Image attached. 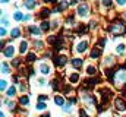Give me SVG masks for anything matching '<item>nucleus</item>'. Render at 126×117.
<instances>
[{"label":"nucleus","instance_id":"obj_19","mask_svg":"<svg viewBox=\"0 0 126 117\" xmlns=\"http://www.w3.org/2000/svg\"><path fill=\"white\" fill-rule=\"evenodd\" d=\"M48 15H50V10H48V9H43V10H41V13H40V18H43V19H44V18H47Z\"/></svg>","mask_w":126,"mask_h":117},{"label":"nucleus","instance_id":"obj_15","mask_svg":"<svg viewBox=\"0 0 126 117\" xmlns=\"http://www.w3.org/2000/svg\"><path fill=\"white\" fill-rule=\"evenodd\" d=\"M54 102H56L57 105H60V107H63V105H64V100H63V97H59V95L54 98Z\"/></svg>","mask_w":126,"mask_h":117},{"label":"nucleus","instance_id":"obj_18","mask_svg":"<svg viewBox=\"0 0 126 117\" xmlns=\"http://www.w3.org/2000/svg\"><path fill=\"white\" fill-rule=\"evenodd\" d=\"M98 56H100V50H98L97 47H94V48H93V51H91V57H93V58H97Z\"/></svg>","mask_w":126,"mask_h":117},{"label":"nucleus","instance_id":"obj_6","mask_svg":"<svg viewBox=\"0 0 126 117\" xmlns=\"http://www.w3.org/2000/svg\"><path fill=\"white\" fill-rule=\"evenodd\" d=\"M87 48H88V43H87V41H81V43L78 44V47H76V51H78V53H84Z\"/></svg>","mask_w":126,"mask_h":117},{"label":"nucleus","instance_id":"obj_2","mask_svg":"<svg viewBox=\"0 0 126 117\" xmlns=\"http://www.w3.org/2000/svg\"><path fill=\"white\" fill-rule=\"evenodd\" d=\"M110 32L111 34H114V35H120V34H125L126 32V28L123 24H113L111 27H110Z\"/></svg>","mask_w":126,"mask_h":117},{"label":"nucleus","instance_id":"obj_8","mask_svg":"<svg viewBox=\"0 0 126 117\" xmlns=\"http://www.w3.org/2000/svg\"><path fill=\"white\" fill-rule=\"evenodd\" d=\"M28 29H30V32H31L34 37H40V35H41V31L38 29V27H35V25H31Z\"/></svg>","mask_w":126,"mask_h":117},{"label":"nucleus","instance_id":"obj_44","mask_svg":"<svg viewBox=\"0 0 126 117\" xmlns=\"http://www.w3.org/2000/svg\"><path fill=\"white\" fill-rule=\"evenodd\" d=\"M50 1H53V3H54V1H57V0H50Z\"/></svg>","mask_w":126,"mask_h":117},{"label":"nucleus","instance_id":"obj_37","mask_svg":"<svg viewBox=\"0 0 126 117\" xmlns=\"http://www.w3.org/2000/svg\"><path fill=\"white\" fill-rule=\"evenodd\" d=\"M38 84H40L41 87H44V85H46V81H44V79H40V81H38Z\"/></svg>","mask_w":126,"mask_h":117},{"label":"nucleus","instance_id":"obj_36","mask_svg":"<svg viewBox=\"0 0 126 117\" xmlns=\"http://www.w3.org/2000/svg\"><path fill=\"white\" fill-rule=\"evenodd\" d=\"M79 114H81V117H88V116H87V113H85L84 110H81V111H79Z\"/></svg>","mask_w":126,"mask_h":117},{"label":"nucleus","instance_id":"obj_26","mask_svg":"<svg viewBox=\"0 0 126 117\" xmlns=\"http://www.w3.org/2000/svg\"><path fill=\"white\" fill-rule=\"evenodd\" d=\"M66 7H67V3H66V1H62V3L59 4V7H57V10H64Z\"/></svg>","mask_w":126,"mask_h":117},{"label":"nucleus","instance_id":"obj_42","mask_svg":"<svg viewBox=\"0 0 126 117\" xmlns=\"http://www.w3.org/2000/svg\"><path fill=\"white\" fill-rule=\"evenodd\" d=\"M1 3H7V0H1Z\"/></svg>","mask_w":126,"mask_h":117},{"label":"nucleus","instance_id":"obj_39","mask_svg":"<svg viewBox=\"0 0 126 117\" xmlns=\"http://www.w3.org/2000/svg\"><path fill=\"white\" fill-rule=\"evenodd\" d=\"M31 19V16L30 15H27V16H24V21H30Z\"/></svg>","mask_w":126,"mask_h":117},{"label":"nucleus","instance_id":"obj_29","mask_svg":"<svg viewBox=\"0 0 126 117\" xmlns=\"http://www.w3.org/2000/svg\"><path fill=\"white\" fill-rule=\"evenodd\" d=\"M70 105H72V102H69V104H64V105H63V110H64L66 113H69V111H70Z\"/></svg>","mask_w":126,"mask_h":117},{"label":"nucleus","instance_id":"obj_12","mask_svg":"<svg viewBox=\"0 0 126 117\" xmlns=\"http://www.w3.org/2000/svg\"><path fill=\"white\" fill-rule=\"evenodd\" d=\"M27 48H28V43H27V41H22L21 45H19V53H21V54H25Z\"/></svg>","mask_w":126,"mask_h":117},{"label":"nucleus","instance_id":"obj_32","mask_svg":"<svg viewBox=\"0 0 126 117\" xmlns=\"http://www.w3.org/2000/svg\"><path fill=\"white\" fill-rule=\"evenodd\" d=\"M85 31H87V27H85V25H81V27L78 28V32H85Z\"/></svg>","mask_w":126,"mask_h":117},{"label":"nucleus","instance_id":"obj_22","mask_svg":"<svg viewBox=\"0 0 126 117\" xmlns=\"http://www.w3.org/2000/svg\"><path fill=\"white\" fill-rule=\"evenodd\" d=\"M1 72H3V73H9V66H7V63H1Z\"/></svg>","mask_w":126,"mask_h":117},{"label":"nucleus","instance_id":"obj_27","mask_svg":"<svg viewBox=\"0 0 126 117\" xmlns=\"http://www.w3.org/2000/svg\"><path fill=\"white\" fill-rule=\"evenodd\" d=\"M87 72H88V75H94L97 70H95V67H93V66H88V70Z\"/></svg>","mask_w":126,"mask_h":117},{"label":"nucleus","instance_id":"obj_24","mask_svg":"<svg viewBox=\"0 0 126 117\" xmlns=\"http://www.w3.org/2000/svg\"><path fill=\"white\" fill-rule=\"evenodd\" d=\"M41 29H43V31H48V29H50V24H48V22H43V24H41Z\"/></svg>","mask_w":126,"mask_h":117},{"label":"nucleus","instance_id":"obj_14","mask_svg":"<svg viewBox=\"0 0 126 117\" xmlns=\"http://www.w3.org/2000/svg\"><path fill=\"white\" fill-rule=\"evenodd\" d=\"M35 6V0H25V7L27 9H34Z\"/></svg>","mask_w":126,"mask_h":117},{"label":"nucleus","instance_id":"obj_45","mask_svg":"<svg viewBox=\"0 0 126 117\" xmlns=\"http://www.w3.org/2000/svg\"><path fill=\"white\" fill-rule=\"evenodd\" d=\"M123 18H125V19H126V13H125V15H123Z\"/></svg>","mask_w":126,"mask_h":117},{"label":"nucleus","instance_id":"obj_30","mask_svg":"<svg viewBox=\"0 0 126 117\" xmlns=\"http://www.w3.org/2000/svg\"><path fill=\"white\" fill-rule=\"evenodd\" d=\"M27 58H28V61H34V60H35V54H34V53H30V54L27 56Z\"/></svg>","mask_w":126,"mask_h":117},{"label":"nucleus","instance_id":"obj_41","mask_svg":"<svg viewBox=\"0 0 126 117\" xmlns=\"http://www.w3.org/2000/svg\"><path fill=\"white\" fill-rule=\"evenodd\" d=\"M41 117H51V116H50L48 113H46V114H43V116H41Z\"/></svg>","mask_w":126,"mask_h":117},{"label":"nucleus","instance_id":"obj_13","mask_svg":"<svg viewBox=\"0 0 126 117\" xmlns=\"http://www.w3.org/2000/svg\"><path fill=\"white\" fill-rule=\"evenodd\" d=\"M69 81H70V84H76V82L79 81V75H78V73H72V75L69 76Z\"/></svg>","mask_w":126,"mask_h":117},{"label":"nucleus","instance_id":"obj_3","mask_svg":"<svg viewBox=\"0 0 126 117\" xmlns=\"http://www.w3.org/2000/svg\"><path fill=\"white\" fill-rule=\"evenodd\" d=\"M82 101H84V104L85 105H88V107H94L95 105V100H94V97H91L90 94H82Z\"/></svg>","mask_w":126,"mask_h":117},{"label":"nucleus","instance_id":"obj_31","mask_svg":"<svg viewBox=\"0 0 126 117\" xmlns=\"http://www.w3.org/2000/svg\"><path fill=\"white\" fill-rule=\"evenodd\" d=\"M106 64H113V57H111V56L106 58Z\"/></svg>","mask_w":126,"mask_h":117},{"label":"nucleus","instance_id":"obj_34","mask_svg":"<svg viewBox=\"0 0 126 117\" xmlns=\"http://www.w3.org/2000/svg\"><path fill=\"white\" fill-rule=\"evenodd\" d=\"M35 47H37V48H41V47H43V43H41V41H35Z\"/></svg>","mask_w":126,"mask_h":117},{"label":"nucleus","instance_id":"obj_43","mask_svg":"<svg viewBox=\"0 0 126 117\" xmlns=\"http://www.w3.org/2000/svg\"><path fill=\"white\" fill-rule=\"evenodd\" d=\"M0 117H6V116H4V114H3V113H1V114H0Z\"/></svg>","mask_w":126,"mask_h":117},{"label":"nucleus","instance_id":"obj_10","mask_svg":"<svg viewBox=\"0 0 126 117\" xmlns=\"http://www.w3.org/2000/svg\"><path fill=\"white\" fill-rule=\"evenodd\" d=\"M40 70H41L43 75H48V73H50V67H48L46 63H41V64H40Z\"/></svg>","mask_w":126,"mask_h":117},{"label":"nucleus","instance_id":"obj_11","mask_svg":"<svg viewBox=\"0 0 126 117\" xmlns=\"http://www.w3.org/2000/svg\"><path fill=\"white\" fill-rule=\"evenodd\" d=\"M54 61H56L57 66H64V64H66V57H64V56H59V57H56Z\"/></svg>","mask_w":126,"mask_h":117},{"label":"nucleus","instance_id":"obj_7","mask_svg":"<svg viewBox=\"0 0 126 117\" xmlns=\"http://www.w3.org/2000/svg\"><path fill=\"white\" fill-rule=\"evenodd\" d=\"M13 53H15V47H13V45H7V47L4 48V56H6V57H12Z\"/></svg>","mask_w":126,"mask_h":117},{"label":"nucleus","instance_id":"obj_35","mask_svg":"<svg viewBox=\"0 0 126 117\" xmlns=\"http://www.w3.org/2000/svg\"><path fill=\"white\" fill-rule=\"evenodd\" d=\"M103 4L104 6H110L111 4V0H103Z\"/></svg>","mask_w":126,"mask_h":117},{"label":"nucleus","instance_id":"obj_38","mask_svg":"<svg viewBox=\"0 0 126 117\" xmlns=\"http://www.w3.org/2000/svg\"><path fill=\"white\" fill-rule=\"evenodd\" d=\"M0 34H1V37H4V35H6V29H4V28H1V31H0Z\"/></svg>","mask_w":126,"mask_h":117},{"label":"nucleus","instance_id":"obj_4","mask_svg":"<svg viewBox=\"0 0 126 117\" xmlns=\"http://www.w3.org/2000/svg\"><path fill=\"white\" fill-rule=\"evenodd\" d=\"M88 12H90V7H88V4H87V3H82V4H79V6H78V15H79V16L85 18V16L88 15Z\"/></svg>","mask_w":126,"mask_h":117},{"label":"nucleus","instance_id":"obj_17","mask_svg":"<svg viewBox=\"0 0 126 117\" xmlns=\"http://www.w3.org/2000/svg\"><path fill=\"white\" fill-rule=\"evenodd\" d=\"M10 34H12V37H13V38H18V37L21 35V29H19V28L12 29V32H10Z\"/></svg>","mask_w":126,"mask_h":117},{"label":"nucleus","instance_id":"obj_20","mask_svg":"<svg viewBox=\"0 0 126 117\" xmlns=\"http://www.w3.org/2000/svg\"><path fill=\"white\" fill-rule=\"evenodd\" d=\"M19 102H21L22 105H28V102H30V98L24 95V97H21V100H19Z\"/></svg>","mask_w":126,"mask_h":117},{"label":"nucleus","instance_id":"obj_33","mask_svg":"<svg viewBox=\"0 0 126 117\" xmlns=\"http://www.w3.org/2000/svg\"><path fill=\"white\" fill-rule=\"evenodd\" d=\"M116 1H117V4H119V6H125V4H126V0H116Z\"/></svg>","mask_w":126,"mask_h":117},{"label":"nucleus","instance_id":"obj_25","mask_svg":"<svg viewBox=\"0 0 126 117\" xmlns=\"http://www.w3.org/2000/svg\"><path fill=\"white\" fill-rule=\"evenodd\" d=\"M15 92H16L15 87H12V88H9V89H7V95H9V97H13V95H15Z\"/></svg>","mask_w":126,"mask_h":117},{"label":"nucleus","instance_id":"obj_28","mask_svg":"<svg viewBox=\"0 0 126 117\" xmlns=\"http://www.w3.org/2000/svg\"><path fill=\"white\" fill-rule=\"evenodd\" d=\"M6 87H7V82H6V81H3V79H1V81H0V89H1V91H3V89H6Z\"/></svg>","mask_w":126,"mask_h":117},{"label":"nucleus","instance_id":"obj_9","mask_svg":"<svg viewBox=\"0 0 126 117\" xmlns=\"http://www.w3.org/2000/svg\"><path fill=\"white\" fill-rule=\"evenodd\" d=\"M82 64H84L82 58H78V57H76V58H72V66H73L75 69H79Z\"/></svg>","mask_w":126,"mask_h":117},{"label":"nucleus","instance_id":"obj_5","mask_svg":"<svg viewBox=\"0 0 126 117\" xmlns=\"http://www.w3.org/2000/svg\"><path fill=\"white\" fill-rule=\"evenodd\" d=\"M114 105H116V108H117V110H120V111H125V108H126L125 101H123V100H120V98H116V100H114Z\"/></svg>","mask_w":126,"mask_h":117},{"label":"nucleus","instance_id":"obj_1","mask_svg":"<svg viewBox=\"0 0 126 117\" xmlns=\"http://www.w3.org/2000/svg\"><path fill=\"white\" fill-rule=\"evenodd\" d=\"M114 84H116L117 87L126 84V69H119V70L114 73Z\"/></svg>","mask_w":126,"mask_h":117},{"label":"nucleus","instance_id":"obj_21","mask_svg":"<svg viewBox=\"0 0 126 117\" xmlns=\"http://www.w3.org/2000/svg\"><path fill=\"white\" fill-rule=\"evenodd\" d=\"M46 108H47V104L46 102H43V101L41 102H37V110H46Z\"/></svg>","mask_w":126,"mask_h":117},{"label":"nucleus","instance_id":"obj_16","mask_svg":"<svg viewBox=\"0 0 126 117\" xmlns=\"http://www.w3.org/2000/svg\"><path fill=\"white\" fill-rule=\"evenodd\" d=\"M125 44H119V45H117V47H116V51H117V53H119V54H123V53H125Z\"/></svg>","mask_w":126,"mask_h":117},{"label":"nucleus","instance_id":"obj_40","mask_svg":"<svg viewBox=\"0 0 126 117\" xmlns=\"http://www.w3.org/2000/svg\"><path fill=\"white\" fill-rule=\"evenodd\" d=\"M13 105H15L13 102H9V108H10V110H13Z\"/></svg>","mask_w":126,"mask_h":117},{"label":"nucleus","instance_id":"obj_23","mask_svg":"<svg viewBox=\"0 0 126 117\" xmlns=\"http://www.w3.org/2000/svg\"><path fill=\"white\" fill-rule=\"evenodd\" d=\"M13 18H15L16 21H21V19H24V16H22V13H21V12H15Z\"/></svg>","mask_w":126,"mask_h":117}]
</instances>
